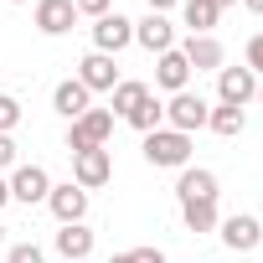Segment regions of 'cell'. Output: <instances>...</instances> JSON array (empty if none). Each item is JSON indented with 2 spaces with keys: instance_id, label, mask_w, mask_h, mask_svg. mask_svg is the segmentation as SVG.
<instances>
[{
  "instance_id": "cell-1",
  "label": "cell",
  "mask_w": 263,
  "mask_h": 263,
  "mask_svg": "<svg viewBox=\"0 0 263 263\" xmlns=\"http://www.w3.org/2000/svg\"><path fill=\"white\" fill-rule=\"evenodd\" d=\"M145 160L155 171H186L191 165V135H181V129H150L145 135Z\"/></svg>"
},
{
  "instance_id": "cell-2",
  "label": "cell",
  "mask_w": 263,
  "mask_h": 263,
  "mask_svg": "<svg viewBox=\"0 0 263 263\" xmlns=\"http://www.w3.org/2000/svg\"><path fill=\"white\" fill-rule=\"evenodd\" d=\"M108 135H114V114H108V108H88L83 119L67 124V150H72V155H83V150H103Z\"/></svg>"
},
{
  "instance_id": "cell-3",
  "label": "cell",
  "mask_w": 263,
  "mask_h": 263,
  "mask_svg": "<svg viewBox=\"0 0 263 263\" xmlns=\"http://www.w3.org/2000/svg\"><path fill=\"white\" fill-rule=\"evenodd\" d=\"M206 114H212V103H206L201 93L181 88V93H171V103H165V129H181V135H196V129H206Z\"/></svg>"
},
{
  "instance_id": "cell-4",
  "label": "cell",
  "mask_w": 263,
  "mask_h": 263,
  "mask_svg": "<svg viewBox=\"0 0 263 263\" xmlns=\"http://www.w3.org/2000/svg\"><path fill=\"white\" fill-rule=\"evenodd\" d=\"M129 42H135V21H129V16L108 11V16H98V21H93V52H103V57H119Z\"/></svg>"
},
{
  "instance_id": "cell-5",
  "label": "cell",
  "mask_w": 263,
  "mask_h": 263,
  "mask_svg": "<svg viewBox=\"0 0 263 263\" xmlns=\"http://www.w3.org/2000/svg\"><path fill=\"white\" fill-rule=\"evenodd\" d=\"M108 181H114V155H108V145H103V150H83V155H72V186L98 191V186H108Z\"/></svg>"
},
{
  "instance_id": "cell-6",
  "label": "cell",
  "mask_w": 263,
  "mask_h": 263,
  "mask_svg": "<svg viewBox=\"0 0 263 263\" xmlns=\"http://www.w3.org/2000/svg\"><path fill=\"white\" fill-rule=\"evenodd\" d=\"M217 98L232 103V108H248V103L258 98V72H248V67H222V72H217Z\"/></svg>"
},
{
  "instance_id": "cell-7",
  "label": "cell",
  "mask_w": 263,
  "mask_h": 263,
  "mask_svg": "<svg viewBox=\"0 0 263 263\" xmlns=\"http://www.w3.org/2000/svg\"><path fill=\"white\" fill-rule=\"evenodd\" d=\"M181 57H186L191 72H222L227 67V52H222L217 36H186L181 42Z\"/></svg>"
},
{
  "instance_id": "cell-8",
  "label": "cell",
  "mask_w": 263,
  "mask_h": 263,
  "mask_svg": "<svg viewBox=\"0 0 263 263\" xmlns=\"http://www.w3.org/2000/svg\"><path fill=\"white\" fill-rule=\"evenodd\" d=\"M78 83H83L88 93H114V88H119V62L103 57V52H88V57L78 62Z\"/></svg>"
},
{
  "instance_id": "cell-9",
  "label": "cell",
  "mask_w": 263,
  "mask_h": 263,
  "mask_svg": "<svg viewBox=\"0 0 263 263\" xmlns=\"http://www.w3.org/2000/svg\"><path fill=\"white\" fill-rule=\"evenodd\" d=\"M217 227H222V242H227L232 253H253V248L263 242V227H258L253 212H232V217H222Z\"/></svg>"
},
{
  "instance_id": "cell-10",
  "label": "cell",
  "mask_w": 263,
  "mask_h": 263,
  "mask_svg": "<svg viewBox=\"0 0 263 263\" xmlns=\"http://www.w3.org/2000/svg\"><path fill=\"white\" fill-rule=\"evenodd\" d=\"M47 191H52V176H47L42 165H16V171H11V201L36 206V201H47Z\"/></svg>"
},
{
  "instance_id": "cell-11",
  "label": "cell",
  "mask_w": 263,
  "mask_h": 263,
  "mask_svg": "<svg viewBox=\"0 0 263 263\" xmlns=\"http://www.w3.org/2000/svg\"><path fill=\"white\" fill-rule=\"evenodd\" d=\"M47 206H52V217H57L62 227H67V222H83V217H88V191L72 186V181H62V186L47 191Z\"/></svg>"
},
{
  "instance_id": "cell-12",
  "label": "cell",
  "mask_w": 263,
  "mask_h": 263,
  "mask_svg": "<svg viewBox=\"0 0 263 263\" xmlns=\"http://www.w3.org/2000/svg\"><path fill=\"white\" fill-rule=\"evenodd\" d=\"M78 26V6L72 0H36V31L42 36H67Z\"/></svg>"
},
{
  "instance_id": "cell-13",
  "label": "cell",
  "mask_w": 263,
  "mask_h": 263,
  "mask_svg": "<svg viewBox=\"0 0 263 263\" xmlns=\"http://www.w3.org/2000/svg\"><path fill=\"white\" fill-rule=\"evenodd\" d=\"M135 42H140L145 52H155V57L171 52V47H176V26H171V16H155V11H150L145 21H135Z\"/></svg>"
},
{
  "instance_id": "cell-14",
  "label": "cell",
  "mask_w": 263,
  "mask_h": 263,
  "mask_svg": "<svg viewBox=\"0 0 263 263\" xmlns=\"http://www.w3.org/2000/svg\"><path fill=\"white\" fill-rule=\"evenodd\" d=\"M52 108L72 124V119H83V114L93 108V93H88L78 78H67V83H57V88H52Z\"/></svg>"
},
{
  "instance_id": "cell-15",
  "label": "cell",
  "mask_w": 263,
  "mask_h": 263,
  "mask_svg": "<svg viewBox=\"0 0 263 263\" xmlns=\"http://www.w3.org/2000/svg\"><path fill=\"white\" fill-rule=\"evenodd\" d=\"M176 196H181V201H217V171L186 165L181 181H176Z\"/></svg>"
},
{
  "instance_id": "cell-16",
  "label": "cell",
  "mask_w": 263,
  "mask_h": 263,
  "mask_svg": "<svg viewBox=\"0 0 263 263\" xmlns=\"http://www.w3.org/2000/svg\"><path fill=\"white\" fill-rule=\"evenodd\" d=\"M155 83H160L165 93H181V88L191 83V67H186L181 47H171V52H160V57H155Z\"/></svg>"
},
{
  "instance_id": "cell-17",
  "label": "cell",
  "mask_w": 263,
  "mask_h": 263,
  "mask_svg": "<svg viewBox=\"0 0 263 263\" xmlns=\"http://www.w3.org/2000/svg\"><path fill=\"white\" fill-rule=\"evenodd\" d=\"M57 253H62L67 263H83V258L93 253V232H88V222H67V227L57 232Z\"/></svg>"
},
{
  "instance_id": "cell-18",
  "label": "cell",
  "mask_w": 263,
  "mask_h": 263,
  "mask_svg": "<svg viewBox=\"0 0 263 263\" xmlns=\"http://www.w3.org/2000/svg\"><path fill=\"white\" fill-rule=\"evenodd\" d=\"M206 129H212V135H222V140H237L242 129H248V108H232V103H217V108L206 114Z\"/></svg>"
},
{
  "instance_id": "cell-19",
  "label": "cell",
  "mask_w": 263,
  "mask_h": 263,
  "mask_svg": "<svg viewBox=\"0 0 263 263\" xmlns=\"http://www.w3.org/2000/svg\"><path fill=\"white\" fill-rule=\"evenodd\" d=\"M217 6L212 0H181V21H186V31L191 36H212V26H217Z\"/></svg>"
},
{
  "instance_id": "cell-20",
  "label": "cell",
  "mask_w": 263,
  "mask_h": 263,
  "mask_svg": "<svg viewBox=\"0 0 263 263\" xmlns=\"http://www.w3.org/2000/svg\"><path fill=\"white\" fill-rule=\"evenodd\" d=\"M124 124H135L140 135H150V129H160V124H165V103H160L155 93H145V98L135 103V114H129Z\"/></svg>"
},
{
  "instance_id": "cell-21",
  "label": "cell",
  "mask_w": 263,
  "mask_h": 263,
  "mask_svg": "<svg viewBox=\"0 0 263 263\" xmlns=\"http://www.w3.org/2000/svg\"><path fill=\"white\" fill-rule=\"evenodd\" d=\"M181 222L186 232H212L222 217H217V201H181Z\"/></svg>"
},
{
  "instance_id": "cell-22",
  "label": "cell",
  "mask_w": 263,
  "mask_h": 263,
  "mask_svg": "<svg viewBox=\"0 0 263 263\" xmlns=\"http://www.w3.org/2000/svg\"><path fill=\"white\" fill-rule=\"evenodd\" d=\"M145 93H150L145 83H135V78H119V88H114V108H108V114H119V119H129V114H135V103H140Z\"/></svg>"
},
{
  "instance_id": "cell-23",
  "label": "cell",
  "mask_w": 263,
  "mask_h": 263,
  "mask_svg": "<svg viewBox=\"0 0 263 263\" xmlns=\"http://www.w3.org/2000/svg\"><path fill=\"white\" fill-rule=\"evenodd\" d=\"M21 124V103L11 93H0V135H11V129Z\"/></svg>"
},
{
  "instance_id": "cell-24",
  "label": "cell",
  "mask_w": 263,
  "mask_h": 263,
  "mask_svg": "<svg viewBox=\"0 0 263 263\" xmlns=\"http://www.w3.org/2000/svg\"><path fill=\"white\" fill-rule=\"evenodd\" d=\"M6 263H47V253H42L36 242H16V248L6 253Z\"/></svg>"
},
{
  "instance_id": "cell-25",
  "label": "cell",
  "mask_w": 263,
  "mask_h": 263,
  "mask_svg": "<svg viewBox=\"0 0 263 263\" xmlns=\"http://www.w3.org/2000/svg\"><path fill=\"white\" fill-rule=\"evenodd\" d=\"M72 6H78V16H93V21H98V16L114 11V0H72Z\"/></svg>"
},
{
  "instance_id": "cell-26",
  "label": "cell",
  "mask_w": 263,
  "mask_h": 263,
  "mask_svg": "<svg viewBox=\"0 0 263 263\" xmlns=\"http://www.w3.org/2000/svg\"><path fill=\"white\" fill-rule=\"evenodd\" d=\"M248 72H263V31L248 36Z\"/></svg>"
},
{
  "instance_id": "cell-27",
  "label": "cell",
  "mask_w": 263,
  "mask_h": 263,
  "mask_svg": "<svg viewBox=\"0 0 263 263\" xmlns=\"http://www.w3.org/2000/svg\"><path fill=\"white\" fill-rule=\"evenodd\" d=\"M129 263H165V253L145 242V248H129Z\"/></svg>"
},
{
  "instance_id": "cell-28",
  "label": "cell",
  "mask_w": 263,
  "mask_h": 263,
  "mask_svg": "<svg viewBox=\"0 0 263 263\" xmlns=\"http://www.w3.org/2000/svg\"><path fill=\"white\" fill-rule=\"evenodd\" d=\"M11 165H16V140L0 135V171H11Z\"/></svg>"
},
{
  "instance_id": "cell-29",
  "label": "cell",
  "mask_w": 263,
  "mask_h": 263,
  "mask_svg": "<svg viewBox=\"0 0 263 263\" xmlns=\"http://www.w3.org/2000/svg\"><path fill=\"white\" fill-rule=\"evenodd\" d=\"M171 6H181V0H150V11H155V16H165Z\"/></svg>"
},
{
  "instance_id": "cell-30",
  "label": "cell",
  "mask_w": 263,
  "mask_h": 263,
  "mask_svg": "<svg viewBox=\"0 0 263 263\" xmlns=\"http://www.w3.org/2000/svg\"><path fill=\"white\" fill-rule=\"evenodd\" d=\"M6 201H11V181H6V176H0V206H6Z\"/></svg>"
},
{
  "instance_id": "cell-31",
  "label": "cell",
  "mask_w": 263,
  "mask_h": 263,
  "mask_svg": "<svg viewBox=\"0 0 263 263\" xmlns=\"http://www.w3.org/2000/svg\"><path fill=\"white\" fill-rule=\"evenodd\" d=\"M242 6H248V11H253V16H263V0H242Z\"/></svg>"
},
{
  "instance_id": "cell-32",
  "label": "cell",
  "mask_w": 263,
  "mask_h": 263,
  "mask_svg": "<svg viewBox=\"0 0 263 263\" xmlns=\"http://www.w3.org/2000/svg\"><path fill=\"white\" fill-rule=\"evenodd\" d=\"M212 6H217V11H227V6H237V0H212Z\"/></svg>"
},
{
  "instance_id": "cell-33",
  "label": "cell",
  "mask_w": 263,
  "mask_h": 263,
  "mask_svg": "<svg viewBox=\"0 0 263 263\" xmlns=\"http://www.w3.org/2000/svg\"><path fill=\"white\" fill-rule=\"evenodd\" d=\"M108 263H129V253H114V258H108Z\"/></svg>"
},
{
  "instance_id": "cell-34",
  "label": "cell",
  "mask_w": 263,
  "mask_h": 263,
  "mask_svg": "<svg viewBox=\"0 0 263 263\" xmlns=\"http://www.w3.org/2000/svg\"><path fill=\"white\" fill-rule=\"evenodd\" d=\"M0 242H6V222H0Z\"/></svg>"
},
{
  "instance_id": "cell-35",
  "label": "cell",
  "mask_w": 263,
  "mask_h": 263,
  "mask_svg": "<svg viewBox=\"0 0 263 263\" xmlns=\"http://www.w3.org/2000/svg\"><path fill=\"white\" fill-rule=\"evenodd\" d=\"M258 103H263V83H258Z\"/></svg>"
},
{
  "instance_id": "cell-36",
  "label": "cell",
  "mask_w": 263,
  "mask_h": 263,
  "mask_svg": "<svg viewBox=\"0 0 263 263\" xmlns=\"http://www.w3.org/2000/svg\"><path fill=\"white\" fill-rule=\"evenodd\" d=\"M11 6H26V0H11Z\"/></svg>"
},
{
  "instance_id": "cell-37",
  "label": "cell",
  "mask_w": 263,
  "mask_h": 263,
  "mask_svg": "<svg viewBox=\"0 0 263 263\" xmlns=\"http://www.w3.org/2000/svg\"><path fill=\"white\" fill-rule=\"evenodd\" d=\"M237 263H253V258H237Z\"/></svg>"
}]
</instances>
